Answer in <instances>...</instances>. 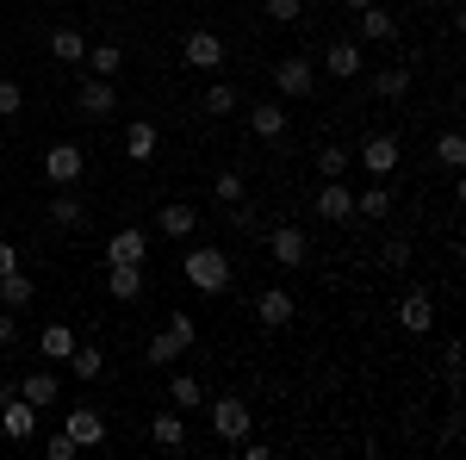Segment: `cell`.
Returning a JSON list of instances; mask_svg holds the SVG:
<instances>
[{
  "mask_svg": "<svg viewBox=\"0 0 466 460\" xmlns=\"http://www.w3.org/2000/svg\"><path fill=\"white\" fill-rule=\"evenodd\" d=\"M149 442H156V448H187V411L149 417Z\"/></svg>",
  "mask_w": 466,
  "mask_h": 460,
  "instance_id": "44dd1931",
  "label": "cell"
},
{
  "mask_svg": "<svg viewBox=\"0 0 466 460\" xmlns=\"http://www.w3.org/2000/svg\"><path fill=\"white\" fill-rule=\"evenodd\" d=\"M224 56H230V50H224V37L206 32V26L180 37V63H187V69H224Z\"/></svg>",
  "mask_w": 466,
  "mask_h": 460,
  "instance_id": "277c9868",
  "label": "cell"
},
{
  "mask_svg": "<svg viewBox=\"0 0 466 460\" xmlns=\"http://www.w3.org/2000/svg\"><path fill=\"white\" fill-rule=\"evenodd\" d=\"M19 349V323H13V312H0V354Z\"/></svg>",
  "mask_w": 466,
  "mask_h": 460,
  "instance_id": "7bdbcfd3",
  "label": "cell"
},
{
  "mask_svg": "<svg viewBox=\"0 0 466 460\" xmlns=\"http://www.w3.org/2000/svg\"><path fill=\"white\" fill-rule=\"evenodd\" d=\"M180 274H187V286H199V292H230V255L212 243H199V249H187L180 255Z\"/></svg>",
  "mask_w": 466,
  "mask_h": 460,
  "instance_id": "6da1fadb",
  "label": "cell"
},
{
  "mask_svg": "<svg viewBox=\"0 0 466 460\" xmlns=\"http://www.w3.org/2000/svg\"><path fill=\"white\" fill-rule=\"evenodd\" d=\"M435 162H441L448 175H461V169H466V138H461V131H441V138H435Z\"/></svg>",
  "mask_w": 466,
  "mask_h": 460,
  "instance_id": "f546056e",
  "label": "cell"
},
{
  "mask_svg": "<svg viewBox=\"0 0 466 460\" xmlns=\"http://www.w3.org/2000/svg\"><path fill=\"white\" fill-rule=\"evenodd\" d=\"M156 230H162V237H193V230H199V212H193V206H187V199H168V206H162V212H156Z\"/></svg>",
  "mask_w": 466,
  "mask_h": 460,
  "instance_id": "2e32d148",
  "label": "cell"
},
{
  "mask_svg": "<svg viewBox=\"0 0 466 460\" xmlns=\"http://www.w3.org/2000/svg\"><path fill=\"white\" fill-rule=\"evenodd\" d=\"M360 169H367L373 180H386L398 169V138H392V131H373V138L360 143Z\"/></svg>",
  "mask_w": 466,
  "mask_h": 460,
  "instance_id": "9c48e42d",
  "label": "cell"
},
{
  "mask_svg": "<svg viewBox=\"0 0 466 460\" xmlns=\"http://www.w3.org/2000/svg\"><path fill=\"white\" fill-rule=\"evenodd\" d=\"M56 392H63V380H56L50 367H32V373L19 380V398H25L32 411H50V404H56Z\"/></svg>",
  "mask_w": 466,
  "mask_h": 460,
  "instance_id": "7c38bea8",
  "label": "cell"
},
{
  "mask_svg": "<svg viewBox=\"0 0 466 460\" xmlns=\"http://www.w3.org/2000/svg\"><path fill=\"white\" fill-rule=\"evenodd\" d=\"M355 19H360V37H367V44H392V37H398V19L380 6V0H373V6H360Z\"/></svg>",
  "mask_w": 466,
  "mask_h": 460,
  "instance_id": "ffe728a7",
  "label": "cell"
},
{
  "mask_svg": "<svg viewBox=\"0 0 466 460\" xmlns=\"http://www.w3.org/2000/svg\"><path fill=\"white\" fill-rule=\"evenodd\" d=\"M32 299H37V281H32V274H19V268H13V274L0 281V312H25Z\"/></svg>",
  "mask_w": 466,
  "mask_h": 460,
  "instance_id": "cb8c5ba5",
  "label": "cell"
},
{
  "mask_svg": "<svg viewBox=\"0 0 466 460\" xmlns=\"http://www.w3.org/2000/svg\"><path fill=\"white\" fill-rule=\"evenodd\" d=\"M373 94L380 100H404L410 94V69H373Z\"/></svg>",
  "mask_w": 466,
  "mask_h": 460,
  "instance_id": "d6a6232c",
  "label": "cell"
},
{
  "mask_svg": "<svg viewBox=\"0 0 466 460\" xmlns=\"http://www.w3.org/2000/svg\"><path fill=\"white\" fill-rule=\"evenodd\" d=\"M50 224H56V230H81V224H87V212H81V199H75V187H56V199H50Z\"/></svg>",
  "mask_w": 466,
  "mask_h": 460,
  "instance_id": "603a6c76",
  "label": "cell"
},
{
  "mask_svg": "<svg viewBox=\"0 0 466 460\" xmlns=\"http://www.w3.org/2000/svg\"><path fill=\"white\" fill-rule=\"evenodd\" d=\"M318 218H329V224H349V218H355V193H349L342 180H323V187H318Z\"/></svg>",
  "mask_w": 466,
  "mask_h": 460,
  "instance_id": "9a60e30c",
  "label": "cell"
},
{
  "mask_svg": "<svg viewBox=\"0 0 466 460\" xmlns=\"http://www.w3.org/2000/svg\"><path fill=\"white\" fill-rule=\"evenodd\" d=\"M168 336H175L180 349H193V342H199V323H193V312H175V318H168Z\"/></svg>",
  "mask_w": 466,
  "mask_h": 460,
  "instance_id": "74e56055",
  "label": "cell"
},
{
  "mask_svg": "<svg viewBox=\"0 0 466 460\" xmlns=\"http://www.w3.org/2000/svg\"><path fill=\"white\" fill-rule=\"evenodd\" d=\"M274 87H280V100H311L318 94V69L305 56H280L274 63Z\"/></svg>",
  "mask_w": 466,
  "mask_h": 460,
  "instance_id": "3957f363",
  "label": "cell"
},
{
  "mask_svg": "<svg viewBox=\"0 0 466 460\" xmlns=\"http://www.w3.org/2000/svg\"><path fill=\"white\" fill-rule=\"evenodd\" d=\"M268 255H274L280 268H305V255H311V237H305L299 224H274V230H268Z\"/></svg>",
  "mask_w": 466,
  "mask_h": 460,
  "instance_id": "8992f818",
  "label": "cell"
},
{
  "mask_svg": "<svg viewBox=\"0 0 466 460\" xmlns=\"http://www.w3.org/2000/svg\"><path fill=\"white\" fill-rule=\"evenodd\" d=\"M249 131H255L261 143L287 138V107H280V100H261V107H249Z\"/></svg>",
  "mask_w": 466,
  "mask_h": 460,
  "instance_id": "d6986e66",
  "label": "cell"
},
{
  "mask_svg": "<svg viewBox=\"0 0 466 460\" xmlns=\"http://www.w3.org/2000/svg\"><path fill=\"white\" fill-rule=\"evenodd\" d=\"M75 112H81V118H112V112H118V94H112L106 75H81V87H75Z\"/></svg>",
  "mask_w": 466,
  "mask_h": 460,
  "instance_id": "5b68a950",
  "label": "cell"
},
{
  "mask_svg": "<svg viewBox=\"0 0 466 460\" xmlns=\"http://www.w3.org/2000/svg\"><path fill=\"white\" fill-rule=\"evenodd\" d=\"M199 107L212 112V118H224V112H237V107H243V94H237V81H212Z\"/></svg>",
  "mask_w": 466,
  "mask_h": 460,
  "instance_id": "1f68e13d",
  "label": "cell"
},
{
  "mask_svg": "<svg viewBox=\"0 0 466 460\" xmlns=\"http://www.w3.org/2000/svg\"><path fill=\"white\" fill-rule=\"evenodd\" d=\"M81 63H87V75H118L125 69V50H118V44H87V56H81Z\"/></svg>",
  "mask_w": 466,
  "mask_h": 460,
  "instance_id": "484cf974",
  "label": "cell"
},
{
  "mask_svg": "<svg viewBox=\"0 0 466 460\" xmlns=\"http://www.w3.org/2000/svg\"><path fill=\"white\" fill-rule=\"evenodd\" d=\"M261 13L280 19V26H299V19H305V0H261Z\"/></svg>",
  "mask_w": 466,
  "mask_h": 460,
  "instance_id": "8d00e7d4",
  "label": "cell"
},
{
  "mask_svg": "<svg viewBox=\"0 0 466 460\" xmlns=\"http://www.w3.org/2000/svg\"><path fill=\"white\" fill-rule=\"evenodd\" d=\"M355 218H392V193H386V180H373L367 193H355Z\"/></svg>",
  "mask_w": 466,
  "mask_h": 460,
  "instance_id": "4dcf8cb0",
  "label": "cell"
},
{
  "mask_svg": "<svg viewBox=\"0 0 466 460\" xmlns=\"http://www.w3.org/2000/svg\"><path fill=\"white\" fill-rule=\"evenodd\" d=\"M318 169H323V180H342V175H349V149H342V143H323Z\"/></svg>",
  "mask_w": 466,
  "mask_h": 460,
  "instance_id": "e575fe53",
  "label": "cell"
},
{
  "mask_svg": "<svg viewBox=\"0 0 466 460\" xmlns=\"http://www.w3.org/2000/svg\"><path fill=\"white\" fill-rule=\"evenodd\" d=\"M81 175H87L81 143H50V149H44V180H50V187H81Z\"/></svg>",
  "mask_w": 466,
  "mask_h": 460,
  "instance_id": "7a4b0ae2",
  "label": "cell"
},
{
  "mask_svg": "<svg viewBox=\"0 0 466 460\" xmlns=\"http://www.w3.org/2000/svg\"><path fill=\"white\" fill-rule=\"evenodd\" d=\"M168 398H175V411H199L206 404V386L193 373H168Z\"/></svg>",
  "mask_w": 466,
  "mask_h": 460,
  "instance_id": "4316f807",
  "label": "cell"
},
{
  "mask_svg": "<svg viewBox=\"0 0 466 460\" xmlns=\"http://www.w3.org/2000/svg\"><path fill=\"white\" fill-rule=\"evenodd\" d=\"M180 354H187V349H180L168 330H162V336H149V367H175Z\"/></svg>",
  "mask_w": 466,
  "mask_h": 460,
  "instance_id": "d590c367",
  "label": "cell"
},
{
  "mask_svg": "<svg viewBox=\"0 0 466 460\" xmlns=\"http://www.w3.org/2000/svg\"><path fill=\"white\" fill-rule=\"evenodd\" d=\"M106 292L118 305H137L144 299V268L137 261H106Z\"/></svg>",
  "mask_w": 466,
  "mask_h": 460,
  "instance_id": "30bf717a",
  "label": "cell"
},
{
  "mask_svg": "<svg viewBox=\"0 0 466 460\" xmlns=\"http://www.w3.org/2000/svg\"><path fill=\"white\" fill-rule=\"evenodd\" d=\"M255 323H261V330H287V323H292V292H287V286H261V299H255Z\"/></svg>",
  "mask_w": 466,
  "mask_h": 460,
  "instance_id": "8fae6325",
  "label": "cell"
},
{
  "mask_svg": "<svg viewBox=\"0 0 466 460\" xmlns=\"http://www.w3.org/2000/svg\"><path fill=\"white\" fill-rule=\"evenodd\" d=\"M230 218H237V230H261V212H255L249 199H237V206H230Z\"/></svg>",
  "mask_w": 466,
  "mask_h": 460,
  "instance_id": "60d3db41",
  "label": "cell"
},
{
  "mask_svg": "<svg viewBox=\"0 0 466 460\" xmlns=\"http://www.w3.org/2000/svg\"><path fill=\"white\" fill-rule=\"evenodd\" d=\"M410 6H430V0H410Z\"/></svg>",
  "mask_w": 466,
  "mask_h": 460,
  "instance_id": "7dc6e473",
  "label": "cell"
},
{
  "mask_svg": "<svg viewBox=\"0 0 466 460\" xmlns=\"http://www.w3.org/2000/svg\"><path fill=\"white\" fill-rule=\"evenodd\" d=\"M342 6H349V13H360V6H373V0H342Z\"/></svg>",
  "mask_w": 466,
  "mask_h": 460,
  "instance_id": "bcb514c9",
  "label": "cell"
},
{
  "mask_svg": "<svg viewBox=\"0 0 466 460\" xmlns=\"http://www.w3.org/2000/svg\"><path fill=\"white\" fill-rule=\"evenodd\" d=\"M25 112V87L19 81H0V118H19Z\"/></svg>",
  "mask_w": 466,
  "mask_h": 460,
  "instance_id": "f35d334b",
  "label": "cell"
},
{
  "mask_svg": "<svg viewBox=\"0 0 466 460\" xmlns=\"http://www.w3.org/2000/svg\"><path fill=\"white\" fill-rule=\"evenodd\" d=\"M218 206H237V199H249V180H243V169H224V175L212 180Z\"/></svg>",
  "mask_w": 466,
  "mask_h": 460,
  "instance_id": "836d02e7",
  "label": "cell"
},
{
  "mask_svg": "<svg viewBox=\"0 0 466 460\" xmlns=\"http://www.w3.org/2000/svg\"><path fill=\"white\" fill-rule=\"evenodd\" d=\"M323 69L336 75V81H355V75H360V44H355V37H336V44L323 50Z\"/></svg>",
  "mask_w": 466,
  "mask_h": 460,
  "instance_id": "e0dca14e",
  "label": "cell"
},
{
  "mask_svg": "<svg viewBox=\"0 0 466 460\" xmlns=\"http://www.w3.org/2000/svg\"><path fill=\"white\" fill-rule=\"evenodd\" d=\"M44 455H50V460H75L81 448H75V442H69V429H63V435H50V442H44Z\"/></svg>",
  "mask_w": 466,
  "mask_h": 460,
  "instance_id": "ab89813d",
  "label": "cell"
},
{
  "mask_svg": "<svg viewBox=\"0 0 466 460\" xmlns=\"http://www.w3.org/2000/svg\"><path fill=\"white\" fill-rule=\"evenodd\" d=\"M32 429H37V411L25 398H6V404H0V435H6V442H32Z\"/></svg>",
  "mask_w": 466,
  "mask_h": 460,
  "instance_id": "5bb4252c",
  "label": "cell"
},
{
  "mask_svg": "<svg viewBox=\"0 0 466 460\" xmlns=\"http://www.w3.org/2000/svg\"><path fill=\"white\" fill-rule=\"evenodd\" d=\"M156 149H162V131H156L149 118H131V131H125V156H131V162H149Z\"/></svg>",
  "mask_w": 466,
  "mask_h": 460,
  "instance_id": "7402d4cb",
  "label": "cell"
},
{
  "mask_svg": "<svg viewBox=\"0 0 466 460\" xmlns=\"http://www.w3.org/2000/svg\"><path fill=\"white\" fill-rule=\"evenodd\" d=\"M69 367L81 373V380H100V373H106V354H100V342H75V349H69Z\"/></svg>",
  "mask_w": 466,
  "mask_h": 460,
  "instance_id": "83f0119b",
  "label": "cell"
},
{
  "mask_svg": "<svg viewBox=\"0 0 466 460\" xmlns=\"http://www.w3.org/2000/svg\"><path fill=\"white\" fill-rule=\"evenodd\" d=\"M6 398H19V380H0V404H6Z\"/></svg>",
  "mask_w": 466,
  "mask_h": 460,
  "instance_id": "f6af8a7d",
  "label": "cell"
},
{
  "mask_svg": "<svg viewBox=\"0 0 466 460\" xmlns=\"http://www.w3.org/2000/svg\"><path fill=\"white\" fill-rule=\"evenodd\" d=\"M63 429H69L75 448H100V442H106V417H100V411H87V404H81V411H75Z\"/></svg>",
  "mask_w": 466,
  "mask_h": 460,
  "instance_id": "ac0fdd59",
  "label": "cell"
},
{
  "mask_svg": "<svg viewBox=\"0 0 466 460\" xmlns=\"http://www.w3.org/2000/svg\"><path fill=\"white\" fill-rule=\"evenodd\" d=\"M144 255H149V230H137V224H125V230L106 237V261H137L144 268Z\"/></svg>",
  "mask_w": 466,
  "mask_h": 460,
  "instance_id": "4fadbf2b",
  "label": "cell"
},
{
  "mask_svg": "<svg viewBox=\"0 0 466 460\" xmlns=\"http://www.w3.org/2000/svg\"><path fill=\"white\" fill-rule=\"evenodd\" d=\"M50 56H56V63H81V56H87V37L75 32V26H56V32H50Z\"/></svg>",
  "mask_w": 466,
  "mask_h": 460,
  "instance_id": "d4e9b609",
  "label": "cell"
},
{
  "mask_svg": "<svg viewBox=\"0 0 466 460\" xmlns=\"http://www.w3.org/2000/svg\"><path fill=\"white\" fill-rule=\"evenodd\" d=\"M398 330H404V336H430L435 330V299L430 292H404V299H398Z\"/></svg>",
  "mask_w": 466,
  "mask_h": 460,
  "instance_id": "ba28073f",
  "label": "cell"
},
{
  "mask_svg": "<svg viewBox=\"0 0 466 460\" xmlns=\"http://www.w3.org/2000/svg\"><path fill=\"white\" fill-rule=\"evenodd\" d=\"M249 404H243V398H218L212 404V435L218 442H243V435H249Z\"/></svg>",
  "mask_w": 466,
  "mask_h": 460,
  "instance_id": "52a82bcc",
  "label": "cell"
},
{
  "mask_svg": "<svg viewBox=\"0 0 466 460\" xmlns=\"http://www.w3.org/2000/svg\"><path fill=\"white\" fill-rule=\"evenodd\" d=\"M13 268H19V249H13V243H0V281H6Z\"/></svg>",
  "mask_w": 466,
  "mask_h": 460,
  "instance_id": "ee69618b",
  "label": "cell"
},
{
  "mask_svg": "<svg viewBox=\"0 0 466 460\" xmlns=\"http://www.w3.org/2000/svg\"><path fill=\"white\" fill-rule=\"evenodd\" d=\"M69 349H75V330H69V323H50V330L37 336V354H44V361H69Z\"/></svg>",
  "mask_w": 466,
  "mask_h": 460,
  "instance_id": "f1b7e54d",
  "label": "cell"
},
{
  "mask_svg": "<svg viewBox=\"0 0 466 460\" xmlns=\"http://www.w3.org/2000/svg\"><path fill=\"white\" fill-rule=\"evenodd\" d=\"M380 255H386V268H404V261H410V243H404V237H386Z\"/></svg>",
  "mask_w": 466,
  "mask_h": 460,
  "instance_id": "b9f144b4",
  "label": "cell"
}]
</instances>
